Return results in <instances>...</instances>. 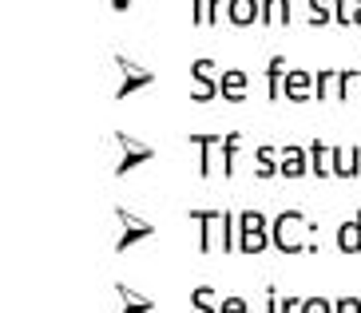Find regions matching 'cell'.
<instances>
[{
    "label": "cell",
    "instance_id": "36",
    "mask_svg": "<svg viewBox=\"0 0 361 313\" xmlns=\"http://www.w3.org/2000/svg\"><path fill=\"white\" fill-rule=\"evenodd\" d=\"M357 92H361V80H357Z\"/></svg>",
    "mask_w": 361,
    "mask_h": 313
},
{
    "label": "cell",
    "instance_id": "7",
    "mask_svg": "<svg viewBox=\"0 0 361 313\" xmlns=\"http://www.w3.org/2000/svg\"><path fill=\"white\" fill-rule=\"evenodd\" d=\"M116 68L123 72V80H119V87H116V99H128V95H135L139 87H151V84H155V75H151L147 68H139L135 60H128L123 52L116 56Z\"/></svg>",
    "mask_w": 361,
    "mask_h": 313
},
{
    "label": "cell",
    "instance_id": "23",
    "mask_svg": "<svg viewBox=\"0 0 361 313\" xmlns=\"http://www.w3.org/2000/svg\"><path fill=\"white\" fill-rule=\"evenodd\" d=\"M238 250V214L234 210H223V254Z\"/></svg>",
    "mask_w": 361,
    "mask_h": 313
},
{
    "label": "cell",
    "instance_id": "33",
    "mask_svg": "<svg viewBox=\"0 0 361 313\" xmlns=\"http://www.w3.org/2000/svg\"><path fill=\"white\" fill-rule=\"evenodd\" d=\"M302 309V297H282V305H278V313H298Z\"/></svg>",
    "mask_w": 361,
    "mask_h": 313
},
{
    "label": "cell",
    "instance_id": "10",
    "mask_svg": "<svg viewBox=\"0 0 361 313\" xmlns=\"http://www.w3.org/2000/svg\"><path fill=\"white\" fill-rule=\"evenodd\" d=\"M282 99H290V104H306V99H314V75L302 72V68L286 72V84H282Z\"/></svg>",
    "mask_w": 361,
    "mask_h": 313
},
{
    "label": "cell",
    "instance_id": "18",
    "mask_svg": "<svg viewBox=\"0 0 361 313\" xmlns=\"http://www.w3.org/2000/svg\"><path fill=\"white\" fill-rule=\"evenodd\" d=\"M255 175L262 178V183H270V178L282 175V167H278V151H274V147H258V151H255Z\"/></svg>",
    "mask_w": 361,
    "mask_h": 313
},
{
    "label": "cell",
    "instance_id": "27",
    "mask_svg": "<svg viewBox=\"0 0 361 313\" xmlns=\"http://www.w3.org/2000/svg\"><path fill=\"white\" fill-rule=\"evenodd\" d=\"M298 313H334V302H326V297H302V309Z\"/></svg>",
    "mask_w": 361,
    "mask_h": 313
},
{
    "label": "cell",
    "instance_id": "26",
    "mask_svg": "<svg viewBox=\"0 0 361 313\" xmlns=\"http://www.w3.org/2000/svg\"><path fill=\"white\" fill-rule=\"evenodd\" d=\"M334 24H341V28L353 24V0H334Z\"/></svg>",
    "mask_w": 361,
    "mask_h": 313
},
{
    "label": "cell",
    "instance_id": "15",
    "mask_svg": "<svg viewBox=\"0 0 361 313\" xmlns=\"http://www.w3.org/2000/svg\"><path fill=\"white\" fill-rule=\"evenodd\" d=\"M116 297H119V313H155V302H151V297L135 293L131 286H123V282L116 286Z\"/></svg>",
    "mask_w": 361,
    "mask_h": 313
},
{
    "label": "cell",
    "instance_id": "17",
    "mask_svg": "<svg viewBox=\"0 0 361 313\" xmlns=\"http://www.w3.org/2000/svg\"><path fill=\"white\" fill-rule=\"evenodd\" d=\"M282 56H270V63H266V99H282V84H286V68H282Z\"/></svg>",
    "mask_w": 361,
    "mask_h": 313
},
{
    "label": "cell",
    "instance_id": "19",
    "mask_svg": "<svg viewBox=\"0 0 361 313\" xmlns=\"http://www.w3.org/2000/svg\"><path fill=\"white\" fill-rule=\"evenodd\" d=\"M286 28L290 24V0H262V28Z\"/></svg>",
    "mask_w": 361,
    "mask_h": 313
},
{
    "label": "cell",
    "instance_id": "28",
    "mask_svg": "<svg viewBox=\"0 0 361 313\" xmlns=\"http://www.w3.org/2000/svg\"><path fill=\"white\" fill-rule=\"evenodd\" d=\"M231 8V0H207V24H219Z\"/></svg>",
    "mask_w": 361,
    "mask_h": 313
},
{
    "label": "cell",
    "instance_id": "5",
    "mask_svg": "<svg viewBox=\"0 0 361 313\" xmlns=\"http://www.w3.org/2000/svg\"><path fill=\"white\" fill-rule=\"evenodd\" d=\"M187 219L199 222L202 230V238H199V250L202 254H214V250H223V210H187Z\"/></svg>",
    "mask_w": 361,
    "mask_h": 313
},
{
    "label": "cell",
    "instance_id": "35",
    "mask_svg": "<svg viewBox=\"0 0 361 313\" xmlns=\"http://www.w3.org/2000/svg\"><path fill=\"white\" fill-rule=\"evenodd\" d=\"M353 24L361 28V0H353Z\"/></svg>",
    "mask_w": 361,
    "mask_h": 313
},
{
    "label": "cell",
    "instance_id": "20",
    "mask_svg": "<svg viewBox=\"0 0 361 313\" xmlns=\"http://www.w3.org/2000/svg\"><path fill=\"white\" fill-rule=\"evenodd\" d=\"M238 143H243V135H238V131L223 135V175L226 178H234V167H238Z\"/></svg>",
    "mask_w": 361,
    "mask_h": 313
},
{
    "label": "cell",
    "instance_id": "12",
    "mask_svg": "<svg viewBox=\"0 0 361 313\" xmlns=\"http://www.w3.org/2000/svg\"><path fill=\"white\" fill-rule=\"evenodd\" d=\"M226 20L234 28H250V24H262V0H231L226 8Z\"/></svg>",
    "mask_w": 361,
    "mask_h": 313
},
{
    "label": "cell",
    "instance_id": "32",
    "mask_svg": "<svg viewBox=\"0 0 361 313\" xmlns=\"http://www.w3.org/2000/svg\"><path fill=\"white\" fill-rule=\"evenodd\" d=\"M266 313H278V286H266Z\"/></svg>",
    "mask_w": 361,
    "mask_h": 313
},
{
    "label": "cell",
    "instance_id": "14",
    "mask_svg": "<svg viewBox=\"0 0 361 313\" xmlns=\"http://www.w3.org/2000/svg\"><path fill=\"white\" fill-rule=\"evenodd\" d=\"M310 171H314V178H329V175H334V147L322 143V139L310 143Z\"/></svg>",
    "mask_w": 361,
    "mask_h": 313
},
{
    "label": "cell",
    "instance_id": "4",
    "mask_svg": "<svg viewBox=\"0 0 361 313\" xmlns=\"http://www.w3.org/2000/svg\"><path fill=\"white\" fill-rule=\"evenodd\" d=\"M111 143L119 147V163H116V175H119V178L128 175V171L143 167V163H147V159H155V147L139 143V139L123 135V131H116V135H111Z\"/></svg>",
    "mask_w": 361,
    "mask_h": 313
},
{
    "label": "cell",
    "instance_id": "1",
    "mask_svg": "<svg viewBox=\"0 0 361 313\" xmlns=\"http://www.w3.org/2000/svg\"><path fill=\"white\" fill-rule=\"evenodd\" d=\"M314 230L318 226L302 210H278L274 219H270V242H274L278 254H318Z\"/></svg>",
    "mask_w": 361,
    "mask_h": 313
},
{
    "label": "cell",
    "instance_id": "11",
    "mask_svg": "<svg viewBox=\"0 0 361 313\" xmlns=\"http://www.w3.org/2000/svg\"><path fill=\"white\" fill-rule=\"evenodd\" d=\"M278 167H282V178H302L310 171V147H282V155H278Z\"/></svg>",
    "mask_w": 361,
    "mask_h": 313
},
{
    "label": "cell",
    "instance_id": "16",
    "mask_svg": "<svg viewBox=\"0 0 361 313\" xmlns=\"http://www.w3.org/2000/svg\"><path fill=\"white\" fill-rule=\"evenodd\" d=\"M338 250L341 254H361V210L353 214L350 222L338 226Z\"/></svg>",
    "mask_w": 361,
    "mask_h": 313
},
{
    "label": "cell",
    "instance_id": "21",
    "mask_svg": "<svg viewBox=\"0 0 361 313\" xmlns=\"http://www.w3.org/2000/svg\"><path fill=\"white\" fill-rule=\"evenodd\" d=\"M334 87H338V72L334 68H322L318 75H314V99H334Z\"/></svg>",
    "mask_w": 361,
    "mask_h": 313
},
{
    "label": "cell",
    "instance_id": "24",
    "mask_svg": "<svg viewBox=\"0 0 361 313\" xmlns=\"http://www.w3.org/2000/svg\"><path fill=\"white\" fill-rule=\"evenodd\" d=\"M357 80H361V68H345V72H338V87H334V99H350L353 95V87H357Z\"/></svg>",
    "mask_w": 361,
    "mask_h": 313
},
{
    "label": "cell",
    "instance_id": "22",
    "mask_svg": "<svg viewBox=\"0 0 361 313\" xmlns=\"http://www.w3.org/2000/svg\"><path fill=\"white\" fill-rule=\"evenodd\" d=\"M306 4H310V28L334 24V0H306Z\"/></svg>",
    "mask_w": 361,
    "mask_h": 313
},
{
    "label": "cell",
    "instance_id": "34",
    "mask_svg": "<svg viewBox=\"0 0 361 313\" xmlns=\"http://www.w3.org/2000/svg\"><path fill=\"white\" fill-rule=\"evenodd\" d=\"M131 8V0H111V12H128Z\"/></svg>",
    "mask_w": 361,
    "mask_h": 313
},
{
    "label": "cell",
    "instance_id": "9",
    "mask_svg": "<svg viewBox=\"0 0 361 313\" xmlns=\"http://www.w3.org/2000/svg\"><path fill=\"white\" fill-rule=\"evenodd\" d=\"M219 87H223L226 104H243L246 92H250V75L243 68H226V72H219Z\"/></svg>",
    "mask_w": 361,
    "mask_h": 313
},
{
    "label": "cell",
    "instance_id": "3",
    "mask_svg": "<svg viewBox=\"0 0 361 313\" xmlns=\"http://www.w3.org/2000/svg\"><path fill=\"white\" fill-rule=\"evenodd\" d=\"M116 222H119L116 254L131 250L135 242H147V238H155V226H151V222H143L139 214H131V210H123V207H116Z\"/></svg>",
    "mask_w": 361,
    "mask_h": 313
},
{
    "label": "cell",
    "instance_id": "29",
    "mask_svg": "<svg viewBox=\"0 0 361 313\" xmlns=\"http://www.w3.org/2000/svg\"><path fill=\"white\" fill-rule=\"evenodd\" d=\"M219 313H250V305H246V297H223Z\"/></svg>",
    "mask_w": 361,
    "mask_h": 313
},
{
    "label": "cell",
    "instance_id": "13",
    "mask_svg": "<svg viewBox=\"0 0 361 313\" xmlns=\"http://www.w3.org/2000/svg\"><path fill=\"white\" fill-rule=\"evenodd\" d=\"M334 175L338 178H361V147H334Z\"/></svg>",
    "mask_w": 361,
    "mask_h": 313
},
{
    "label": "cell",
    "instance_id": "6",
    "mask_svg": "<svg viewBox=\"0 0 361 313\" xmlns=\"http://www.w3.org/2000/svg\"><path fill=\"white\" fill-rule=\"evenodd\" d=\"M191 80H195V92H191L195 104H211V99H219V95H223L219 75H214V60H207V56L191 63Z\"/></svg>",
    "mask_w": 361,
    "mask_h": 313
},
{
    "label": "cell",
    "instance_id": "2",
    "mask_svg": "<svg viewBox=\"0 0 361 313\" xmlns=\"http://www.w3.org/2000/svg\"><path fill=\"white\" fill-rule=\"evenodd\" d=\"M270 242V219L262 210H243L238 214V254H266Z\"/></svg>",
    "mask_w": 361,
    "mask_h": 313
},
{
    "label": "cell",
    "instance_id": "8",
    "mask_svg": "<svg viewBox=\"0 0 361 313\" xmlns=\"http://www.w3.org/2000/svg\"><path fill=\"white\" fill-rule=\"evenodd\" d=\"M187 143L199 147V178H211L214 175V151H223V135H187Z\"/></svg>",
    "mask_w": 361,
    "mask_h": 313
},
{
    "label": "cell",
    "instance_id": "25",
    "mask_svg": "<svg viewBox=\"0 0 361 313\" xmlns=\"http://www.w3.org/2000/svg\"><path fill=\"white\" fill-rule=\"evenodd\" d=\"M211 297H214L211 286H195V290H191V309H195V313H219V309L211 305Z\"/></svg>",
    "mask_w": 361,
    "mask_h": 313
},
{
    "label": "cell",
    "instance_id": "31",
    "mask_svg": "<svg viewBox=\"0 0 361 313\" xmlns=\"http://www.w3.org/2000/svg\"><path fill=\"white\" fill-rule=\"evenodd\" d=\"M334 313H361V297H341V302H334Z\"/></svg>",
    "mask_w": 361,
    "mask_h": 313
},
{
    "label": "cell",
    "instance_id": "30",
    "mask_svg": "<svg viewBox=\"0 0 361 313\" xmlns=\"http://www.w3.org/2000/svg\"><path fill=\"white\" fill-rule=\"evenodd\" d=\"M191 24H195V28L207 24V0H191Z\"/></svg>",
    "mask_w": 361,
    "mask_h": 313
}]
</instances>
